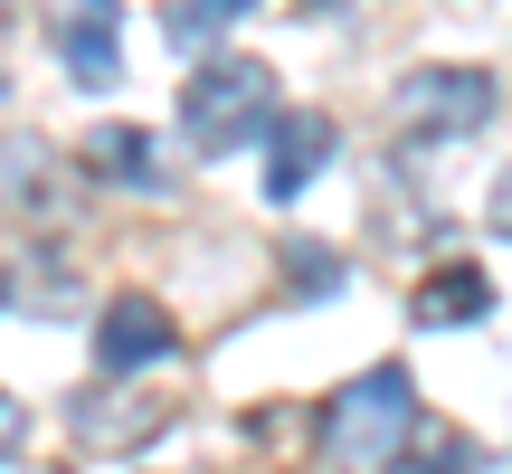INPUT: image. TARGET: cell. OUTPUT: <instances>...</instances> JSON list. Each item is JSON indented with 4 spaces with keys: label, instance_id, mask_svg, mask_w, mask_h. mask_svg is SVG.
Here are the masks:
<instances>
[{
    "label": "cell",
    "instance_id": "6da1fadb",
    "mask_svg": "<svg viewBox=\"0 0 512 474\" xmlns=\"http://www.w3.org/2000/svg\"><path fill=\"white\" fill-rule=\"evenodd\" d=\"M266 124H275V67H266V57L219 48V57L190 67V86H181V133H190L200 152H238V143H256Z\"/></svg>",
    "mask_w": 512,
    "mask_h": 474
},
{
    "label": "cell",
    "instance_id": "7a4b0ae2",
    "mask_svg": "<svg viewBox=\"0 0 512 474\" xmlns=\"http://www.w3.org/2000/svg\"><path fill=\"white\" fill-rule=\"evenodd\" d=\"M408 427H418V389H408L399 361L361 370V380H342V389L323 399V446H332V465H389Z\"/></svg>",
    "mask_w": 512,
    "mask_h": 474
},
{
    "label": "cell",
    "instance_id": "3957f363",
    "mask_svg": "<svg viewBox=\"0 0 512 474\" xmlns=\"http://www.w3.org/2000/svg\"><path fill=\"white\" fill-rule=\"evenodd\" d=\"M484 114H494V76L484 67H408L389 86V124L408 143H465Z\"/></svg>",
    "mask_w": 512,
    "mask_h": 474
},
{
    "label": "cell",
    "instance_id": "277c9868",
    "mask_svg": "<svg viewBox=\"0 0 512 474\" xmlns=\"http://www.w3.org/2000/svg\"><path fill=\"white\" fill-rule=\"evenodd\" d=\"M171 313H162V294H114L105 313H95V370L105 380H143L152 361H171Z\"/></svg>",
    "mask_w": 512,
    "mask_h": 474
},
{
    "label": "cell",
    "instance_id": "5b68a950",
    "mask_svg": "<svg viewBox=\"0 0 512 474\" xmlns=\"http://www.w3.org/2000/svg\"><path fill=\"white\" fill-rule=\"evenodd\" d=\"M266 143H275L266 152V200H304V190L332 171V143H342V133H332L323 114H275Z\"/></svg>",
    "mask_w": 512,
    "mask_h": 474
},
{
    "label": "cell",
    "instance_id": "8992f818",
    "mask_svg": "<svg viewBox=\"0 0 512 474\" xmlns=\"http://www.w3.org/2000/svg\"><path fill=\"white\" fill-rule=\"evenodd\" d=\"M484 313H494V275H484L475 256L437 266L418 294H408V323H418V332H446V323H484Z\"/></svg>",
    "mask_w": 512,
    "mask_h": 474
},
{
    "label": "cell",
    "instance_id": "52a82bcc",
    "mask_svg": "<svg viewBox=\"0 0 512 474\" xmlns=\"http://www.w3.org/2000/svg\"><path fill=\"white\" fill-rule=\"evenodd\" d=\"M152 427H162V399H114V380H105V399H76V446L86 456H133Z\"/></svg>",
    "mask_w": 512,
    "mask_h": 474
},
{
    "label": "cell",
    "instance_id": "ba28073f",
    "mask_svg": "<svg viewBox=\"0 0 512 474\" xmlns=\"http://www.w3.org/2000/svg\"><path fill=\"white\" fill-rule=\"evenodd\" d=\"M76 162H86L95 181H124V190H143L152 171H162V152H152V133H133V124H95Z\"/></svg>",
    "mask_w": 512,
    "mask_h": 474
},
{
    "label": "cell",
    "instance_id": "9c48e42d",
    "mask_svg": "<svg viewBox=\"0 0 512 474\" xmlns=\"http://www.w3.org/2000/svg\"><path fill=\"white\" fill-rule=\"evenodd\" d=\"M57 48H67V76L86 95H105L114 76H124V57H114V29H57Z\"/></svg>",
    "mask_w": 512,
    "mask_h": 474
},
{
    "label": "cell",
    "instance_id": "30bf717a",
    "mask_svg": "<svg viewBox=\"0 0 512 474\" xmlns=\"http://www.w3.org/2000/svg\"><path fill=\"white\" fill-rule=\"evenodd\" d=\"M294 285H342V256H332V247H294Z\"/></svg>",
    "mask_w": 512,
    "mask_h": 474
},
{
    "label": "cell",
    "instance_id": "8fae6325",
    "mask_svg": "<svg viewBox=\"0 0 512 474\" xmlns=\"http://www.w3.org/2000/svg\"><path fill=\"white\" fill-rule=\"evenodd\" d=\"M57 29H114V0H57Z\"/></svg>",
    "mask_w": 512,
    "mask_h": 474
},
{
    "label": "cell",
    "instance_id": "7c38bea8",
    "mask_svg": "<svg viewBox=\"0 0 512 474\" xmlns=\"http://www.w3.org/2000/svg\"><path fill=\"white\" fill-rule=\"evenodd\" d=\"M19 427H29V418H19V399L0 389V456H19Z\"/></svg>",
    "mask_w": 512,
    "mask_h": 474
},
{
    "label": "cell",
    "instance_id": "4fadbf2b",
    "mask_svg": "<svg viewBox=\"0 0 512 474\" xmlns=\"http://www.w3.org/2000/svg\"><path fill=\"white\" fill-rule=\"evenodd\" d=\"M484 219H494V228L512 237V171H503V181H494V200H484Z\"/></svg>",
    "mask_w": 512,
    "mask_h": 474
},
{
    "label": "cell",
    "instance_id": "5bb4252c",
    "mask_svg": "<svg viewBox=\"0 0 512 474\" xmlns=\"http://www.w3.org/2000/svg\"><path fill=\"white\" fill-rule=\"evenodd\" d=\"M304 10H351V0H304Z\"/></svg>",
    "mask_w": 512,
    "mask_h": 474
},
{
    "label": "cell",
    "instance_id": "9a60e30c",
    "mask_svg": "<svg viewBox=\"0 0 512 474\" xmlns=\"http://www.w3.org/2000/svg\"><path fill=\"white\" fill-rule=\"evenodd\" d=\"M0 86H10V67H0Z\"/></svg>",
    "mask_w": 512,
    "mask_h": 474
}]
</instances>
